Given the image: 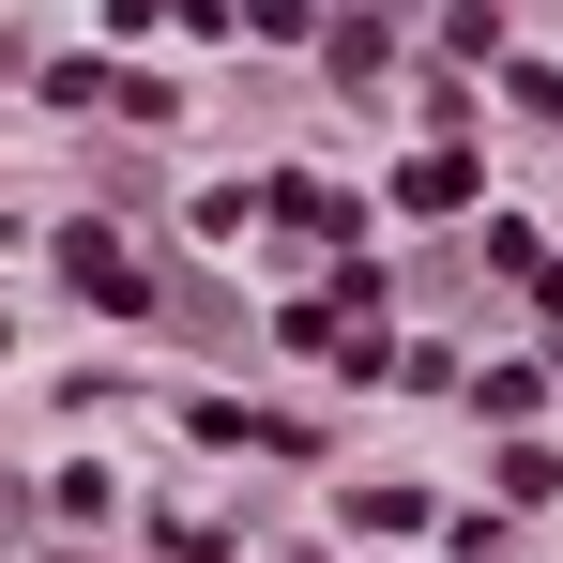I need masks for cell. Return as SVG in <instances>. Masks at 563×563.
<instances>
[{
    "label": "cell",
    "instance_id": "2",
    "mask_svg": "<svg viewBox=\"0 0 563 563\" xmlns=\"http://www.w3.org/2000/svg\"><path fill=\"white\" fill-rule=\"evenodd\" d=\"M396 198H411V213H457V198H472V153H457V137H442V153H411Z\"/></svg>",
    "mask_w": 563,
    "mask_h": 563
},
{
    "label": "cell",
    "instance_id": "3",
    "mask_svg": "<svg viewBox=\"0 0 563 563\" xmlns=\"http://www.w3.org/2000/svg\"><path fill=\"white\" fill-rule=\"evenodd\" d=\"M457 563H518V549H503V533H487V518H472V533H457Z\"/></svg>",
    "mask_w": 563,
    "mask_h": 563
},
{
    "label": "cell",
    "instance_id": "1",
    "mask_svg": "<svg viewBox=\"0 0 563 563\" xmlns=\"http://www.w3.org/2000/svg\"><path fill=\"white\" fill-rule=\"evenodd\" d=\"M62 275L92 289V305H122V320L153 305V260H122V229H62Z\"/></svg>",
    "mask_w": 563,
    "mask_h": 563
}]
</instances>
